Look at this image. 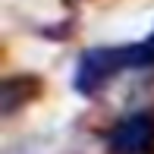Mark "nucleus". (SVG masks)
Segmentation results:
<instances>
[{
	"label": "nucleus",
	"mask_w": 154,
	"mask_h": 154,
	"mask_svg": "<svg viewBox=\"0 0 154 154\" xmlns=\"http://www.w3.org/2000/svg\"><path fill=\"white\" fill-rule=\"evenodd\" d=\"M126 69V54L123 47H104V51H88L82 57L79 69H75V88L85 94H91L97 85L110 79L113 72Z\"/></svg>",
	"instance_id": "nucleus-1"
},
{
	"label": "nucleus",
	"mask_w": 154,
	"mask_h": 154,
	"mask_svg": "<svg viewBox=\"0 0 154 154\" xmlns=\"http://www.w3.org/2000/svg\"><path fill=\"white\" fill-rule=\"evenodd\" d=\"M113 154H154V113H138L110 135Z\"/></svg>",
	"instance_id": "nucleus-2"
},
{
	"label": "nucleus",
	"mask_w": 154,
	"mask_h": 154,
	"mask_svg": "<svg viewBox=\"0 0 154 154\" xmlns=\"http://www.w3.org/2000/svg\"><path fill=\"white\" fill-rule=\"evenodd\" d=\"M123 54H126V66H148V63H154V35L145 38L142 44L123 47Z\"/></svg>",
	"instance_id": "nucleus-3"
}]
</instances>
